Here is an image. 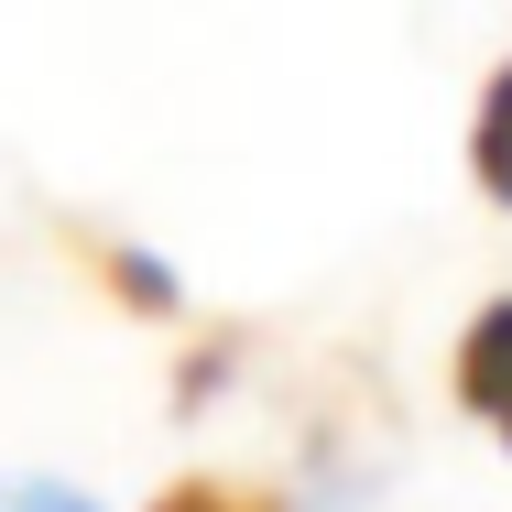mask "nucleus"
I'll return each instance as SVG.
<instances>
[{
  "mask_svg": "<svg viewBox=\"0 0 512 512\" xmlns=\"http://www.w3.org/2000/svg\"><path fill=\"white\" fill-rule=\"evenodd\" d=\"M109 284H120V295H131V306H175V284H164V262H142V251H109Z\"/></svg>",
  "mask_w": 512,
  "mask_h": 512,
  "instance_id": "20e7f679",
  "label": "nucleus"
},
{
  "mask_svg": "<svg viewBox=\"0 0 512 512\" xmlns=\"http://www.w3.org/2000/svg\"><path fill=\"white\" fill-rule=\"evenodd\" d=\"M153 512H273L262 491H240V480H175Z\"/></svg>",
  "mask_w": 512,
  "mask_h": 512,
  "instance_id": "7ed1b4c3",
  "label": "nucleus"
},
{
  "mask_svg": "<svg viewBox=\"0 0 512 512\" xmlns=\"http://www.w3.org/2000/svg\"><path fill=\"white\" fill-rule=\"evenodd\" d=\"M469 175H480V197L512 207V66L480 88V120H469Z\"/></svg>",
  "mask_w": 512,
  "mask_h": 512,
  "instance_id": "f03ea898",
  "label": "nucleus"
},
{
  "mask_svg": "<svg viewBox=\"0 0 512 512\" xmlns=\"http://www.w3.org/2000/svg\"><path fill=\"white\" fill-rule=\"evenodd\" d=\"M0 512H88V502H77V491H55V480H11Z\"/></svg>",
  "mask_w": 512,
  "mask_h": 512,
  "instance_id": "39448f33",
  "label": "nucleus"
},
{
  "mask_svg": "<svg viewBox=\"0 0 512 512\" xmlns=\"http://www.w3.org/2000/svg\"><path fill=\"white\" fill-rule=\"evenodd\" d=\"M458 404L512 447V295H502V306H480V316H469V338H458Z\"/></svg>",
  "mask_w": 512,
  "mask_h": 512,
  "instance_id": "f257e3e1",
  "label": "nucleus"
}]
</instances>
